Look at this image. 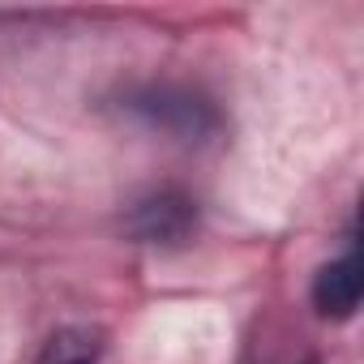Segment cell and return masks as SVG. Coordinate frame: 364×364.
Here are the masks:
<instances>
[{
  "mask_svg": "<svg viewBox=\"0 0 364 364\" xmlns=\"http://www.w3.org/2000/svg\"><path fill=\"white\" fill-rule=\"evenodd\" d=\"M313 309L330 321L355 317V309H360V253H355L351 236H347V249L313 274Z\"/></svg>",
  "mask_w": 364,
  "mask_h": 364,
  "instance_id": "obj_3",
  "label": "cell"
},
{
  "mask_svg": "<svg viewBox=\"0 0 364 364\" xmlns=\"http://www.w3.org/2000/svg\"><path fill=\"white\" fill-rule=\"evenodd\" d=\"M116 107L124 116H133L137 124H146L171 141H185V146H202L223 133L219 103L185 82H133L120 90Z\"/></svg>",
  "mask_w": 364,
  "mask_h": 364,
  "instance_id": "obj_1",
  "label": "cell"
},
{
  "mask_svg": "<svg viewBox=\"0 0 364 364\" xmlns=\"http://www.w3.org/2000/svg\"><path fill=\"white\" fill-rule=\"evenodd\" d=\"M124 232L137 245H154V249H176L193 240L198 232V202L176 189V185H159L150 193H141L129 215H124Z\"/></svg>",
  "mask_w": 364,
  "mask_h": 364,
  "instance_id": "obj_2",
  "label": "cell"
}]
</instances>
